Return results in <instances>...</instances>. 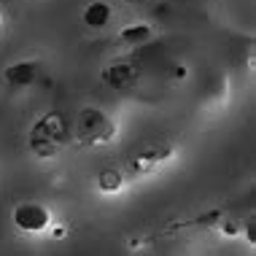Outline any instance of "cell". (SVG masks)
<instances>
[{
    "label": "cell",
    "instance_id": "cell-1",
    "mask_svg": "<svg viewBox=\"0 0 256 256\" xmlns=\"http://www.w3.org/2000/svg\"><path fill=\"white\" fill-rule=\"evenodd\" d=\"M68 138V124L60 114H49L44 119L36 122V127L30 130V148L38 156H52L57 154L60 146Z\"/></svg>",
    "mask_w": 256,
    "mask_h": 256
},
{
    "label": "cell",
    "instance_id": "cell-2",
    "mask_svg": "<svg viewBox=\"0 0 256 256\" xmlns=\"http://www.w3.org/2000/svg\"><path fill=\"white\" fill-rule=\"evenodd\" d=\"M76 130H78V140L81 143H92V146L94 143H108L110 138L116 135V124L98 108L81 110L78 122H76Z\"/></svg>",
    "mask_w": 256,
    "mask_h": 256
},
{
    "label": "cell",
    "instance_id": "cell-6",
    "mask_svg": "<svg viewBox=\"0 0 256 256\" xmlns=\"http://www.w3.org/2000/svg\"><path fill=\"white\" fill-rule=\"evenodd\" d=\"M122 184H124V178H122V172L119 170H102L100 176H98V186L102 192H119L122 189Z\"/></svg>",
    "mask_w": 256,
    "mask_h": 256
},
{
    "label": "cell",
    "instance_id": "cell-4",
    "mask_svg": "<svg viewBox=\"0 0 256 256\" xmlns=\"http://www.w3.org/2000/svg\"><path fill=\"white\" fill-rule=\"evenodd\" d=\"M6 78H8L11 84H16V86L32 84V78H36V65L19 62V65H14V68H8V70H6Z\"/></svg>",
    "mask_w": 256,
    "mask_h": 256
},
{
    "label": "cell",
    "instance_id": "cell-7",
    "mask_svg": "<svg viewBox=\"0 0 256 256\" xmlns=\"http://www.w3.org/2000/svg\"><path fill=\"white\" fill-rule=\"evenodd\" d=\"M110 86H127L130 81H135V70L132 68H114L110 73H106Z\"/></svg>",
    "mask_w": 256,
    "mask_h": 256
},
{
    "label": "cell",
    "instance_id": "cell-9",
    "mask_svg": "<svg viewBox=\"0 0 256 256\" xmlns=\"http://www.w3.org/2000/svg\"><path fill=\"white\" fill-rule=\"evenodd\" d=\"M130 36H151V30H148V27H138V30H124V32H122L124 40H127ZM132 40H138V38H132Z\"/></svg>",
    "mask_w": 256,
    "mask_h": 256
},
{
    "label": "cell",
    "instance_id": "cell-3",
    "mask_svg": "<svg viewBox=\"0 0 256 256\" xmlns=\"http://www.w3.org/2000/svg\"><path fill=\"white\" fill-rule=\"evenodd\" d=\"M49 224H52V213H49V208L40 202H22L14 210V226L19 232L38 234V232L49 230Z\"/></svg>",
    "mask_w": 256,
    "mask_h": 256
},
{
    "label": "cell",
    "instance_id": "cell-5",
    "mask_svg": "<svg viewBox=\"0 0 256 256\" xmlns=\"http://www.w3.org/2000/svg\"><path fill=\"white\" fill-rule=\"evenodd\" d=\"M108 16H110V8H108L106 3H92L84 11V22L92 24V27H102V24L108 22Z\"/></svg>",
    "mask_w": 256,
    "mask_h": 256
},
{
    "label": "cell",
    "instance_id": "cell-8",
    "mask_svg": "<svg viewBox=\"0 0 256 256\" xmlns=\"http://www.w3.org/2000/svg\"><path fill=\"white\" fill-rule=\"evenodd\" d=\"M170 156V151H162V154H156V151H148V154H143V156H138L132 164H138V170H154L162 159H168Z\"/></svg>",
    "mask_w": 256,
    "mask_h": 256
},
{
    "label": "cell",
    "instance_id": "cell-10",
    "mask_svg": "<svg viewBox=\"0 0 256 256\" xmlns=\"http://www.w3.org/2000/svg\"><path fill=\"white\" fill-rule=\"evenodd\" d=\"M0 22H3V14H0Z\"/></svg>",
    "mask_w": 256,
    "mask_h": 256
}]
</instances>
